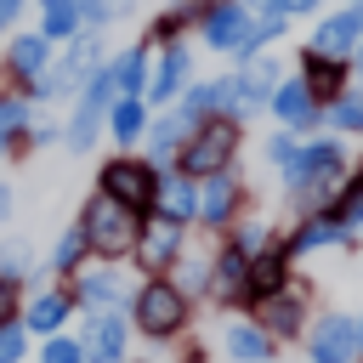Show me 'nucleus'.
<instances>
[{"instance_id": "f257e3e1", "label": "nucleus", "mask_w": 363, "mask_h": 363, "mask_svg": "<svg viewBox=\"0 0 363 363\" xmlns=\"http://www.w3.org/2000/svg\"><path fill=\"white\" fill-rule=\"evenodd\" d=\"M340 170H346V147L340 142H306V147H295V159L284 164L289 199H301V204L335 199L340 193Z\"/></svg>"}, {"instance_id": "f03ea898", "label": "nucleus", "mask_w": 363, "mask_h": 363, "mask_svg": "<svg viewBox=\"0 0 363 363\" xmlns=\"http://www.w3.org/2000/svg\"><path fill=\"white\" fill-rule=\"evenodd\" d=\"M79 233H85V244L96 250V255H125V250H136V210H125L119 199H108V193H96L91 204H85V216H79Z\"/></svg>"}, {"instance_id": "7ed1b4c3", "label": "nucleus", "mask_w": 363, "mask_h": 363, "mask_svg": "<svg viewBox=\"0 0 363 363\" xmlns=\"http://www.w3.org/2000/svg\"><path fill=\"white\" fill-rule=\"evenodd\" d=\"M233 153H238V125L227 113H216V119L193 125V136L182 142V176H216L233 164Z\"/></svg>"}, {"instance_id": "20e7f679", "label": "nucleus", "mask_w": 363, "mask_h": 363, "mask_svg": "<svg viewBox=\"0 0 363 363\" xmlns=\"http://www.w3.org/2000/svg\"><path fill=\"white\" fill-rule=\"evenodd\" d=\"M136 323H142L147 335H176V329L187 323V295H182L176 284H164V278L142 284V289H136Z\"/></svg>"}, {"instance_id": "39448f33", "label": "nucleus", "mask_w": 363, "mask_h": 363, "mask_svg": "<svg viewBox=\"0 0 363 363\" xmlns=\"http://www.w3.org/2000/svg\"><path fill=\"white\" fill-rule=\"evenodd\" d=\"M153 187H159V176H153V164H142V159H113V164L102 170V193L119 199L125 210H147V204H153Z\"/></svg>"}, {"instance_id": "423d86ee", "label": "nucleus", "mask_w": 363, "mask_h": 363, "mask_svg": "<svg viewBox=\"0 0 363 363\" xmlns=\"http://www.w3.org/2000/svg\"><path fill=\"white\" fill-rule=\"evenodd\" d=\"M306 346H312V363H357V323L346 312H329L318 318Z\"/></svg>"}, {"instance_id": "0eeeda50", "label": "nucleus", "mask_w": 363, "mask_h": 363, "mask_svg": "<svg viewBox=\"0 0 363 363\" xmlns=\"http://www.w3.org/2000/svg\"><path fill=\"white\" fill-rule=\"evenodd\" d=\"M301 85H306V96H312L318 108H329L335 96H346V62L306 51V57H301Z\"/></svg>"}, {"instance_id": "6e6552de", "label": "nucleus", "mask_w": 363, "mask_h": 363, "mask_svg": "<svg viewBox=\"0 0 363 363\" xmlns=\"http://www.w3.org/2000/svg\"><path fill=\"white\" fill-rule=\"evenodd\" d=\"M182 255V227L176 221H147L142 233H136V261H142V272H164L170 261Z\"/></svg>"}, {"instance_id": "1a4fd4ad", "label": "nucleus", "mask_w": 363, "mask_h": 363, "mask_svg": "<svg viewBox=\"0 0 363 363\" xmlns=\"http://www.w3.org/2000/svg\"><path fill=\"white\" fill-rule=\"evenodd\" d=\"M357 40H363L357 17H352V11H340V17H323V23H318V34H312V45H306V51H318V57H340V62H346V57L357 51Z\"/></svg>"}, {"instance_id": "9d476101", "label": "nucleus", "mask_w": 363, "mask_h": 363, "mask_svg": "<svg viewBox=\"0 0 363 363\" xmlns=\"http://www.w3.org/2000/svg\"><path fill=\"white\" fill-rule=\"evenodd\" d=\"M153 204H159V216L164 221H193L199 216V187H193V176H159V187H153Z\"/></svg>"}, {"instance_id": "9b49d317", "label": "nucleus", "mask_w": 363, "mask_h": 363, "mask_svg": "<svg viewBox=\"0 0 363 363\" xmlns=\"http://www.w3.org/2000/svg\"><path fill=\"white\" fill-rule=\"evenodd\" d=\"M284 284H289V250H261V255L250 261L244 295H250V301H267V295H278Z\"/></svg>"}, {"instance_id": "f8f14e48", "label": "nucleus", "mask_w": 363, "mask_h": 363, "mask_svg": "<svg viewBox=\"0 0 363 363\" xmlns=\"http://www.w3.org/2000/svg\"><path fill=\"white\" fill-rule=\"evenodd\" d=\"M85 352H91V363H119L125 357V318L119 312H96L91 335H85Z\"/></svg>"}, {"instance_id": "ddd939ff", "label": "nucleus", "mask_w": 363, "mask_h": 363, "mask_svg": "<svg viewBox=\"0 0 363 363\" xmlns=\"http://www.w3.org/2000/svg\"><path fill=\"white\" fill-rule=\"evenodd\" d=\"M340 238H346V221H340L335 210H323V216H306L301 233H295L284 250H289V255H306V250H329V244H340Z\"/></svg>"}, {"instance_id": "4468645a", "label": "nucleus", "mask_w": 363, "mask_h": 363, "mask_svg": "<svg viewBox=\"0 0 363 363\" xmlns=\"http://www.w3.org/2000/svg\"><path fill=\"white\" fill-rule=\"evenodd\" d=\"M261 306V329L272 335V340H289V335H301V301L289 295V289H278V295H267V301H255Z\"/></svg>"}, {"instance_id": "2eb2a0df", "label": "nucleus", "mask_w": 363, "mask_h": 363, "mask_svg": "<svg viewBox=\"0 0 363 363\" xmlns=\"http://www.w3.org/2000/svg\"><path fill=\"white\" fill-rule=\"evenodd\" d=\"M233 210H238V182H233L227 170L204 176V193H199V216H204L210 227H221V221H227Z\"/></svg>"}, {"instance_id": "dca6fc26", "label": "nucleus", "mask_w": 363, "mask_h": 363, "mask_svg": "<svg viewBox=\"0 0 363 363\" xmlns=\"http://www.w3.org/2000/svg\"><path fill=\"white\" fill-rule=\"evenodd\" d=\"M233 91H238V108L272 102V91H278V68H272L267 57H255V62H244V74L233 79Z\"/></svg>"}, {"instance_id": "f3484780", "label": "nucleus", "mask_w": 363, "mask_h": 363, "mask_svg": "<svg viewBox=\"0 0 363 363\" xmlns=\"http://www.w3.org/2000/svg\"><path fill=\"white\" fill-rule=\"evenodd\" d=\"M272 113H278L284 125L306 130V125L318 119V102L306 96V85H301V79H289V85H278V91H272Z\"/></svg>"}, {"instance_id": "a211bd4d", "label": "nucleus", "mask_w": 363, "mask_h": 363, "mask_svg": "<svg viewBox=\"0 0 363 363\" xmlns=\"http://www.w3.org/2000/svg\"><path fill=\"white\" fill-rule=\"evenodd\" d=\"M244 278H250V255H244L238 244H227V250L216 255V267H210V284H216V295L238 301V295H244Z\"/></svg>"}, {"instance_id": "6ab92c4d", "label": "nucleus", "mask_w": 363, "mask_h": 363, "mask_svg": "<svg viewBox=\"0 0 363 363\" xmlns=\"http://www.w3.org/2000/svg\"><path fill=\"white\" fill-rule=\"evenodd\" d=\"M227 352H233L238 363H267V357H272V335H267L261 323H233V329H227Z\"/></svg>"}, {"instance_id": "aec40b11", "label": "nucleus", "mask_w": 363, "mask_h": 363, "mask_svg": "<svg viewBox=\"0 0 363 363\" xmlns=\"http://www.w3.org/2000/svg\"><path fill=\"white\" fill-rule=\"evenodd\" d=\"M85 68H96V40H79V45H74V51H68V57H62V62L51 68V79H45V96L68 91V85H74V79H79Z\"/></svg>"}, {"instance_id": "412c9836", "label": "nucleus", "mask_w": 363, "mask_h": 363, "mask_svg": "<svg viewBox=\"0 0 363 363\" xmlns=\"http://www.w3.org/2000/svg\"><path fill=\"white\" fill-rule=\"evenodd\" d=\"M182 85H187V51H182V45H170V51H164V62H159V74H153V96H159V102H170Z\"/></svg>"}, {"instance_id": "4be33fe9", "label": "nucleus", "mask_w": 363, "mask_h": 363, "mask_svg": "<svg viewBox=\"0 0 363 363\" xmlns=\"http://www.w3.org/2000/svg\"><path fill=\"white\" fill-rule=\"evenodd\" d=\"M45 51H51L45 34H23V40L11 45V68H17V74H40V68H45Z\"/></svg>"}, {"instance_id": "5701e85b", "label": "nucleus", "mask_w": 363, "mask_h": 363, "mask_svg": "<svg viewBox=\"0 0 363 363\" xmlns=\"http://www.w3.org/2000/svg\"><path fill=\"white\" fill-rule=\"evenodd\" d=\"M142 79H147V57H142V45H136V51H125V57L113 62V85H119L125 96H136Z\"/></svg>"}, {"instance_id": "b1692460", "label": "nucleus", "mask_w": 363, "mask_h": 363, "mask_svg": "<svg viewBox=\"0 0 363 363\" xmlns=\"http://www.w3.org/2000/svg\"><path fill=\"white\" fill-rule=\"evenodd\" d=\"M79 295L96 301V306H108V301L125 295V278H113V272H79Z\"/></svg>"}, {"instance_id": "393cba45", "label": "nucleus", "mask_w": 363, "mask_h": 363, "mask_svg": "<svg viewBox=\"0 0 363 363\" xmlns=\"http://www.w3.org/2000/svg\"><path fill=\"white\" fill-rule=\"evenodd\" d=\"M62 318H68V295H40L28 306V329H40V335H51Z\"/></svg>"}, {"instance_id": "a878e982", "label": "nucleus", "mask_w": 363, "mask_h": 363, "mask_svg": "<svg viewBox=\"0 0 363 363\" xmlns=\"http://www.w3.org/2000/svg\"><path fill=\"white\" fill-rule=\"evenodd\" d=\"M142 125H147V113H142V102H136V96L113 102V136H119V142H136V136H142Z\"/></svg>"}, {"instance_id": "bb28decb", "label": "nucleus", "mask_w": 363, "mask_h": 363, "mask_svg": "<svg viewBox=\"0 0 363 363\" xmlns=\"http://www.w3.org/2000/svg\"><path fill=\"white\" fill-rule=\"evenodd\" d=\"M329 125L335 130H363V91H346L329 102Z\"/></svg>"}, {"instance_id": "cd10ccee", "label": "nucleus", "mask_w": 363, "mask_h": 363, "mask_svg": "<svg viewBox=\"0 0 363 363\" xmlns=\"http://www.w3.org/2000/svg\"><path fill=\"white\" fill-rule=\"evenodd\" d=\"M74 17H79V6H74V0H45V11H40L45 34H68V28H74Z\"/></svg>"}, {"instance_id": "c85d7f7f", "label": "nucleus", "mask_w": 363, "mask_h": 363, "mask_svg": "<svg viewBox=\"0 0 363 363\" xmlns=\"http://www.w3.org/2000/svg\"><path fill=\"white\" fill-rule=\"evenodd\" d=\"M17 357H23V329L0 323V363H17Z\"/></svg>"}, {"instance_id": "c756f323", "label": "nucleus", "mask_w": 363, "mask_h": 363, "mask_svg": "<svg viewBox=\"0 0 363 363\" xmlns=\"http://www.w3.org/2000/svg\"><path fill=\"white\" fill-rule=\"evenodd\" d=\"M40 363H79V346H74V340H45Z\"/></svg>"}, {"instance_id": "7c9ffc66", "label": "nucleus", "mask_w": 363, "mask_h": 363, "mask_svg": "<svg viewBox=\"0 0 363 363\" xmlns=\"http://www.w3.org/2000/svg\"><path fill=\"white\" fill-rule=\"evenodd\" d=\"M204 284H210V267H204V261H187V267H182V284H176V289L187 295V289H204Z\"/></svg>"}, {"instance_id": "2f4dec72", "label": "nucleus", "mask_w": 363, "mask_h": 363, "mask_svg": "<svg viewBox=\"0 0 363 363\" xmlns=\"http://www.w3.org/2000/svg\"><path fill=\"white\" fill-rule=\"evenodd\" d=\"M295 147H301L295 136H272V142H267V159H272V164H289V159H295Z\"/></svg>"}, {"instance_id": "473e14b6", "label": "nucleus", "mask_w": 363, "mask_h": 363, "mask_svg": "<svg viewBox=\"0 0 363 363\" xmlns=\"http://www.w3.org/2000/svg\"><path fill=\"white\" fill-rule=\"evenodd\" d=\"M238 250H244V255H255V250H267V227H261V221H250V227L238 233Z\"/></svg>"}, {"instance_id": "72a5a7b5", "label": "nucleus", "mask_w": 363, "mask_h": 363, "mask_svg": "<svg viewBox=\"0 0 363 363\" xmlns=\"http://www.w3.org/2000/svg\"><path fill=\"white\" fill-rule=\"evenodd\" d=\"M79 250H85V233H68V238L57 244V267H74V261H79Z\"/></svg>"}, {"instance_id": "f704fd0d", "label": "nucleus", "mask_w": 363, "mask_h": 363, "mask_svg": "<svg viewBox=\"0 0 363 363\" xmlns=\"http://www.w3.org/2000/svg\"><path fill=\"white\" fill-rule=\"evenodd\" d=\"M340 221H346V233H363V199H352L346 210H335Z\"/></svg>"}, {"instance_id": "c9c22d12", "label": "nucleus", "mask_w": 363, "mask_h": 363, "mask_svg": "<svg viewBox=\"0 0 363 363\" xmlns=\"http://www.w3.org/2000/svg\"><path fill=\"white\" fill-rule=\"evenodd\" d=\"M17 119H23V108L17 102H0V142H6V130H17Z\"/></svg>"}, {"instance_id": "e433bc0d", "label": "nucleus", "mask_w": 363, "mask_h": 363, "mask_svg": "<svg viewBox=\"0 0 363 363\" xmlns=\"http://www.w3.org/2000/svg\"><path fill=\"white\" fill-rule=\"evenodd\" d=\"M74 6H79L91 23H96V17H108V0H74Z\"/></svg>"}, {"instance_id": "4c0bfd02", "label": "nucleus", "mask_w": 363, "mask_h": 363, "mask_svg": "<svg viewBox=\"0 0 363 363\" xmlns=\"http://www.w3.org/2000/svg\"><path fill=\"white\" fill-rule=\"evenodd\" d=\"M244 11H261V17H272V11H284V0H244Z\"/></svg>"}, {"instance_id": "58836bf2", "label": "nucleus", "mask_w": 363, "mask_h": 363, "mask_svg": "<svg viewBox=\"0 0 363 363\" xmlns=\"http://www.w3.org/2000/svg\"><path fill=\"white\" fill-rule=\"evenodd\" d=\"M0 323H11V284H0Z\"/></svg>"}, {"instance_id": "ea45409f", "label": "nucleus", "mask_w": 363, "mask_h": 363, "mask_svg": "<svg viewBox=\"0 0 363 363\" xmlns=\"http://www.w3.org/2000/svg\"><path fill=\"white\" fill-rule=\"evenodd\" d=\"M289 11H318V0H284V17Z\"/></svg>"}, {"instance_id": "a19ab883", "label": "nucleus", "mask_w": 363, "mask_h": 363, "mask_svg": "<svg viewBox=\"0 0 363 363\" xmlns=\"http://www.w3.org/2000/svg\"><path fill=\"white\" fill-rule=\"evenodd\" d=\"M352 323H357V357H363V318H352Z\"/></svg>"}, {"instance_id": "79ce46f5", "label": "nucleus", "mask_w": 363, "mask_h": 363, "mask_svg": "<svg viewBox=\"0 0 363 363\" xmlns=\"http://www.w3.org/2000/svg\"><path fill=\"white\" fill-rule=\"evenodd\" d=\"M352 17H357V28H363V0H357V6H352Z\"/></svg>"}, {"instance_id": "37998d69", "label": "nucleus", "mask_w": 363, "mask_h": 363, "mask_svg": "<svg viewBox=\"0 0 363 363\" xmlns=\"http://www.w3.org/2000/svg\"><path fill=\"white\" fill-rule=\"evenodd\" d=\"M352 57H357V68H363V40H357V51H352Z\"/></svg>"}]
</instances>
